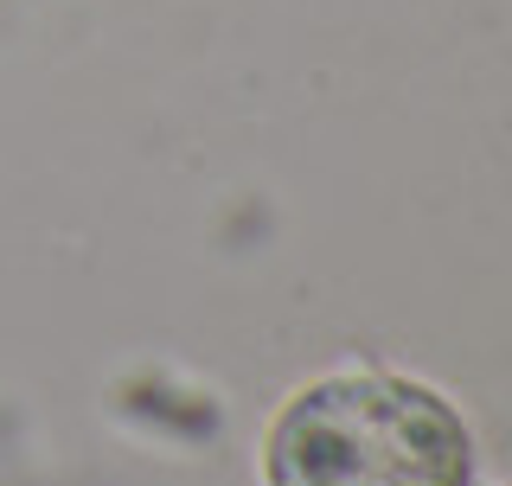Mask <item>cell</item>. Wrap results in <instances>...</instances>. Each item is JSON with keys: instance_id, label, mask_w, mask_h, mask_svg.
Here are the masks:
<instances>
[{"instance_id": "obj_1", "label": "cell", "mask_w": 512, "mask_h": 486, "mask_svg": "<svg viewBox=\"0 0 512 486\" xmlns=\"http://www.w3.org/2000/svg\"><path fill=\"white\" fill-rule=\"evenodd\" d=\"M263 486H474V429L436 384L340 365L269 416Z\"/></svg>"}]
</instances>
